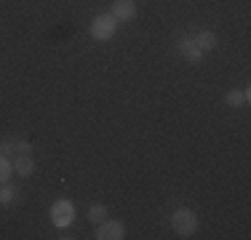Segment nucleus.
<instances>
[{
  "mask_svg": "<svg viewBox=\"0 0 251 240\" xmlns=\"http://www.w3.org/2000/svg\"><path fill=\"white\" fill-rule=\"evenodd\" d=\"M115 24H118V19L112 14H101L91 24V35L97 40H110L112 35H115Z\"/></svg>",
  "mask_w": 251,
  "mask_h": 240,
  "instance_id": "nucleus-2",
  "label": "nucleus"
},
{
  "mask_svg": "<svg viewBox=\"0 0 251 240\" xmlns=\"http://www.w3.org/2000/svg\"><path fill=\"white\" fill-rule=\"evenodd\" d=\"M73 219H75V208H73V203H70V200H56L51 206V221L56 227L73 224Z\"/></svg>",
  "mask_w": 251,
  "mask_h": 240,
  "instance_id": "nucleus-3",
  "label": "nucleus"
},
{
  "mask_svg": "<svg viewBox=\"0 0 251 240\" xmlns=\"http://www.w3.org/2000/svg\"><path fill=\"white\" fill-rule=\"evenodd\" d=\"M11 171H14V168H11V163H8L5 158H0V182H8Z\"/></svg>",
  "mask_w": 251,
  "mask_h": 240,
  "instance_id": "nucleus-11",
  "label": "nucleus"
},
{
  "mask_svg": "<svg viewBox=\"0 0 251 240\" xmlns=\"http://www.w3.org/2000/svg\"><path fill=\"white\" fill-rule=\"evenodd\" d=\"M195 46H198L201 51H211V48L217 46V35L214 32H201L198 38H195Z\"/></svg>",
  "mask_w": 251,
  "mask_h": 240,
  "instance_id": "nucleus-8",
  "label": "nucleus"
},
{
  "mask_svg": "<svg viewBox=\"0 0 251 240\" xmlns=\"http://www.w3.org/2000/svg\"><path fill=\"white\" fill-rule=\"evenodd\" d=\"M11 168H14V171L19 173V176H29V173L35 171V163H32V158H29V155L25 152V149H22V152L14 158V163H11Z\"/></svg>",
  "mask_w": 251,
  "mask_h": 240,
  "instance_id": "nucleus-6",
  "label": "nucleus"
},
{
  "mask_svg": "<svg viewBox=\"0 0 251 240\" xmlns=\"http://www.w3.org/2000/svg\"><path fill=\"white\" fill-rule=\"evenodd\" d=\"M88 219H91L94 224H101V221L107 219V208L99 206V203H97V206H91V208H88Z\"/></svg>",
  "mask_w": 251,
  "mask_h": 240,
  "instance_id": "nucleus-10",
  "label": "nucleus"
},
{
  "mask_svg": "<svg viewBox=\"0 0 251 240\" xmlns=\"http://www.w3.org/2000/svg\"><path fill=\"white\" fill-rule=\"evenodd\" d=\"M99 240H121L123 238V224L121 221H101L99 224V232H97Z\"/></svg>",
  "mask_w": 251,
  "mask_h": 240,
  "instance_id": "nucleus-4",
  "label": "nucleus"
},
{
  "mask_svg": "<svg viewBox=\"0 0 251 240\" xmlns=\"http://www.w3.org/2000/svg\"><path fill=\"white\" fill-rule=\"evenodd\" d=\"M0 200H3V203H11V200H14V190L5 187L3 192H0Z\"/></svg>",
  "mask_w": 251,
  "mask_h": 240,
  "instance_id": "nucleus-12",
  "label": "nucleus"
},
{
  "mask_svg": "<svg viewBox=\"0 0 251 240\" xmlns=\"http://www.w3.org/2000/svg\"><path fill=\"white\" fill-rule=\"evenodd\" d=\"M134 14H136L134 0H115V5H112V16H115V19L128 22V19H134Z\"/></svg>",
  "mask_w": 251,
  "mask_h": 240,
  "instance_id": "nucleus-5",
  "label": "nucleus"
},
{
  "mask_svg": "<svg viewBox=\"0 0 251 240\" xmlns=\"http://www.w3.org/2000/svg\"><path fill=\"white\" fill-rule=\"evenodd\" d=\"M249 99H251V91H230L227 94V104H232V107L246 104Z\"/></svg>",
  "mask_w": 251,
  "mask_h": 240,
  "instance_id": "nucleus-9",
  "label": "nucleus"
},
{
  "mask_svg": "<svg viewBox=\"0 0 251 240\" xmlns=\"http://www.w3.org/2000/svg\"><path fill=\"white\" fill-rule=\"evenodd\" d=\"M171 227H174L176 235L190 238L195 232V227H198V219H195V214L190 211V208H179V211H174V216H171Z\"/></svg>",
  "mask_w": 251,
  "mask_h": 240,
  "instance_id": "nucleus-1",
  "label": "nucleus"
},
{
  "mask_svg": "<svg viewBox=\"0 0 251 240\" xmlns=\"http://www.w3.org/2000/svg\"><path fill=\"white\" fill-rule=\"evenodd\" d=\"M179 51H182V56L187 59V62H193V64H198L201 62V48L195 46V40H190V38H184V40H179Z\"/></svg>",
  "mask_w": 251,
  "mask_h": 240,
  "instance_id": "nucleus-7",
  "label": "nucleus"
}]
</instances>
